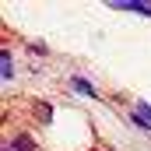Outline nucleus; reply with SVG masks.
Returning a JSON list of instances; mask_svg holds the SVG:
<instances>
[{
	"instance_id": "20e7f679",
	"label": "nucleus",
	"mask_w": 151,
	"mask_h": 151,
	"mask_svg": "<svg viewBox=\"0 0 151 151\" xmlns=\"http://www.w3.org/2000/svg\"><path fill=\"white\" fill-rule=\"evenodd\" d=\"M116 11H134V14H148L151 18V4H113Z\"/></svg>"
},
{
	"instance_id": "7ed1b4c3",
	"label": "nucleus",
	"mask_w": 151,
	"mask_h": 151,
	"mask_svg": "<svg viewBox=\"0 0 151 151\" xmlns=\"http://www.w3.org/2000/svg\"><path fill=\"white\" fill-rule=\"evenodd\" d=\"M70 84H74V91H81V95H88V99H99V91L84 81V77H70Z\"/></svg>"
},
{
	"instance_id": "f257e3e1",
	"label": "nucleus",
	"mask_w": 151,
	"mask_h": 151,
	"mask_svg": "<svg viewBox=\"0 0 151 151\" xmlns=\"http://www.w3.org/2000/svg\"><path fill=\"white\" fill-rule=\"evenodd\" d=\"M4 151H35V141L28 137V134H14L11 141H7V148Z\"/></svg>"
},
{
	"instance_id": "f03ea898",
	"label": "nucleus",
	"mask_w": 151,
	"mask_h": 151,
	"mask_svg": "<svg viewBox=\"0 0 151 151\" xmlns=\"http://www.w3.org/2000/svg\"><path fill=\"white\" fill-rule=\"evenodd\" d=\"M0 74H4V81H11V77H14V60H11V53H7V49L0 53Z\"/></svg>"
},
{
	"instance_id": "39448f33",
	"label": "nucleus",
	"mask_w": 151,
	"mask_h": 151,
	"mask_svg": "<svg viewBox=\"0 0 151 151\" xmlns=\"http://www.w3.org/2000/svg\"><path fill=\"white\" fill-rule=\"evenodd\" d=\"M39 119H42V123H49V119H53V106L39 102Z\"/></svg>"
}]
</instances>
